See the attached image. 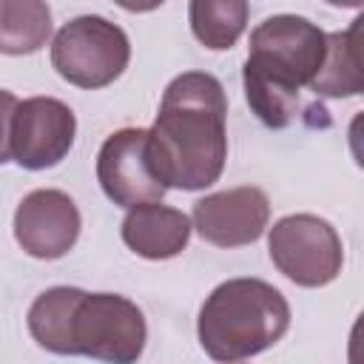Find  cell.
I'll use <instances>...</instances> for the list:
<instances>
[{"label":"cell","instance_id":"1","mask_svg":"<svg viewBox=\"0 0 364 364\" xmlns=\"http://www.w3.org/2000/svg\"><path fill=\"white\" fill-rule=\"evenodd\" d=\"M228 100L213 74L185 71L162 94L148 128V151L168 188L202 191L222 176L228 159Z\"/></svg>","mask_w":364,"mask_h":364},{"label":"cell","instance_id":"2","mask_svg":"<svg viewBox=\"0 0 364 364\" xmlns=\"http://www.w3.org/2000/svg\"><path fill=\"white\" fill-rule=\"evenodd\" d=\"M290 327L287 299L262 279L222 282L199 310V344L216 361H242L273 347Z\"/></svg>","mask_w":364,"mask_h":364},{"label":"cell","instance_id":"3","mask_svg":"<svg viewBox=\"0 0 364 364\" xmlns=\"http://www.w3.org/2000/svg\"><path fill=\"white\" fill-rule=\"evenodd\" d=\"M131 60L128 34L97 14H82L68 20L51 43L54 71L77 88H105L111 85Z\"/></svg>","mask_w":364,"mask_h":364},{"label":"cell","instance_id":"4","mask_svg":"<svg viewBox=\"0 0 364 364\" xmlns=\"http://www.w3.org/2000/svg\"><path fill=\"white\" fill-rule=\"evenodd\" d=\"M148 338L142 310L117 293H80L71 316V355L131 364Z\"/></svg>","mask_w":364,"mask_h":364},{"label":"cell","instance_id":"5","mask_svg":"<svg viewBox=\"0 0 364 364\" xmlns=\"http://www.w3.org/2000/svg\"><path fill=\"white\" fill-rule=\"evenodd\" d=\"M267 250L279 273L299 287L330 284L344 264V245L336 228L313 213H290L270 228Z\"/></svg>","mask_w":364,"mask_h":364},{"label":"cell","instance_id":"6","mask_svg":"<svg viewBox=\"0 0 364 364\" xmlns=\"http://www.w3.org/2000/svg\"><path fill=\"white\" fill-rule=\"evenodd\" d=\"M324 46L327 34L307 17L276 14L253 28L247 60L301 88L310 85L313 74L318 71Z\"/></svg>","mask_w":364,"mask_h":364},{"label":"cell","instance_id":"7","mask_svg":"<svg viewBox=\"0 0 364 364\" xmlns=\"http://www.w3.org/2000/svg\"><path fill=\"white\" fill-rule=\"evenodd\" d=\"M97 179L105 196L119 208L159 202L168 191L154 168L145 128H122L102 142L97 156Z\"/></svg>","mask_w":364,"mask_h":364},{"label":"cell","instance_id":"8","mask_svg":"<svg viewBox=\"0 0 364 364\" xmlns=\"http://www.w3.org/2000/svg\"><path fill=\"white\" fill-rule=\"evenodd\" d=\"M74 111L54 97H28L17 102L11 119V159L20 168L43 171L65 159L74 145Z\"/></svg>","mask_w":364,"mask_h":364},{"label":"cell","instance_id":"9","mask_svg":"<svg viewBox=\"0 0 364 364\" xmlns=\"http://www.w3.org/2000/svg\"><path fill=\"white\" fill-rule=\"evenodd\" d=\"M80 210L74 199L54 188H37L14 210V239L34 259H60L80 239Z\"/></svg>","mask_w":364,"mask_h":364},{"label":"cell","instance_id":"10","mask_svg":"<svg viewBox=\"0 0 364 364\" xmlns=\"http://www.w3.org/2000/svg\"><path fill=\"white\" fill-rule=\"evenodd\" d=\"M270 219V199L256 185H239L208 193L193 205L196 233L216 247H242L256 242Z\"/></svg>","mask_w":364,"mask_h":364},{"label":"cell","instance_id":"11","mask_svg":"<svg viewBox=\"0 0 364 364\" xmlns=\"http://www.w3.org/2000/svg\"><path fill=\"white\" fill-rule=\"evenodd\" d=\"M191 219L159 202H142L128 208L122 219V242L142 259H171L188 247Z\"/></svg>","mask_w":364,"mask_h":364},{"label":"cell","instance_id":"12","mask_svg":"<svg viewBox=\"0 0 364 364\" xmlns=\"http://www.w3.org/2000/svg\"><path fill=\"white\" fill-rule=\"evenodd\" d=\"M361 17L350 23L344 31L327 34L324 60L310 80V91L321 97H358L364 91V68H361Z\"/></svg>","mask_w":364,"mask_h":364},{"label":"cell","instance_id":"13","mask_svg":"<svg viewBox=\"0 0 364 364\" xmlns=\"http://www.w3.org/2000/svg\"><path fill=\"white\" fill-rule=\"evenodd\" d=\"M245 97L250 111L267 125V128H287L299 114V85L287 82L279 74H270L267 68L245 60L242 68Z\"/></svg>","mask_w":364,"mask_h":364},{"label":"cell","instance_id":"14","mask_svg":"<svg viewBox=\"0 0 364 364\" xmlns=\"http://www.w3.org/2000/svg\"><path fill=\"white\" fill-rule=\"evenodd\" d=\"M51 37L46 0H0V54H34Z\"/></svg>","mask_w":364,"mask_h":364},{"label":"cell","instance_id":"15","mask_svg":"<svg viewBox=\"0 0 364 364\" xmlns=\"http://www.w3.org/2000/svg\"><path fill=\"white\" fill-rule=\"evenodd\" d=\"M80 287H51L28 307V333L51 353L71 355V316L80 299Z\"/></svg>","mask_w":364,"mask_h":364},{"label":"cell","instance_id":"16","mask_svg":"<svg viewBox=\"0 0 364 364\" xmlns=\"http://www.w3.org/2000/svg\"><path fill=\"white\" fill-rule=\"evenodd\" d=\"M247 0H191L188 9L193 37L210 51H225L236 46L247 26Z\"/></svg>","mask_w":364,"mask_h":364},{"label":"cell","instance_id":"17","mask_svg":"<svg viewBox=\"0 0 364 364\" xmlns=\"http://www.w3.org/2000/svg\"><path fill=\"white\" fill-rule=\"evenodd\" d=\"M17 102L20 100L11 91L0 88V165L11 159V119H14Z\"/></svg>","mask_w":364,"mask_h":364},{"label":"cell","instance_id":"18","mask_svg":"<svg viewBox=\"0 0 364 364\" xmlns=\"http://www.w3.org/2000/svg\"><path fill=\"white\" fill-rule=\"evenodd\" d=\"M119 9H125V11H154V9H159L165 0H114Z\"/></svg>","mask_w":364,"mask_h":364},{"label":"cell","instance_id":"19","mask_svg":"<svg viewBox=\"0 0 364 364\" xmlns=\"http://www.w3.org/2000/svg\"><path fill=\"white\" fill-rule=\"evenodd\" d=\"M330 6H341V9H358L364 0H327Z\"/></svg>","mask_w":364,"mask_h":364}]
</instances>
